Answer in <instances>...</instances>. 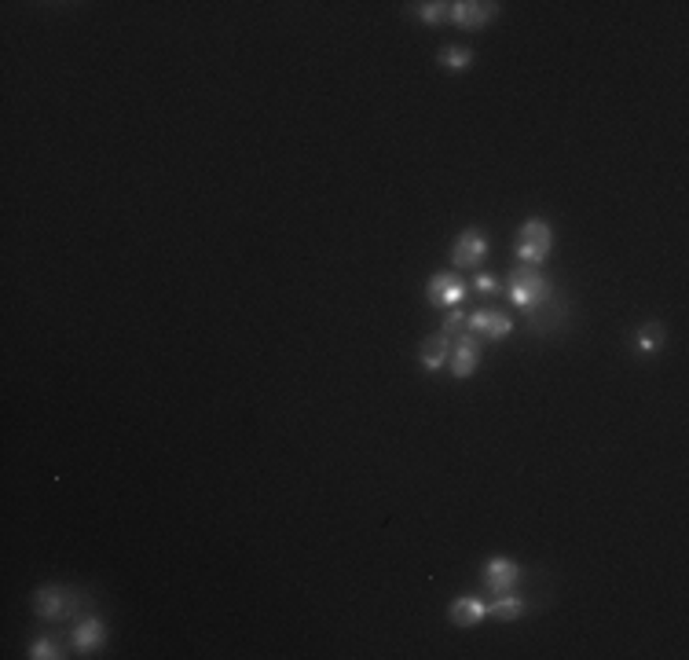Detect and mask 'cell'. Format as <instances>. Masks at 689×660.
<instances>
[{"label": "cell", "instance_id": "obj_1", "mask_svg": "<svg viewBox=\"0 0 689 660\" xmlns=\"http://www.w3.org/2000/svg\"><path fill=\"white\" fill-rule=\"evenodd\" d=\"M89 598L78 591V587H67V583H45L37 594H34V613L41 620H70V616H81V605Z\"/></svg>", "mask_w": 689, "mask_h": 660}, {"label": "cell", "instance_id": "obj_2", "mask_svg": "<svg viewBox=\"0 0 689 660\" xmlns=\"http://www.w3.org/2000/svg\"><path fill=\"white\" fill-rule=\"evenodd\" d=\"M550 254H554V228L547 225V220H539V216L525 220L521 232H517V257H521L528 268H536V265H543Z\"/></svg>", "mask_w": 689, "mask_h": 660}, {"label": "cell", "instance_id": "obj_3", "mask_svg": "<svg viewBox=\"0 0 689 660\" xmlns=\"http://www.w3.org/2000/svg\"><path fill=\"white\" fill-rule=\"evenodd\" d=\"M550 294H554V287H550L536 268H514V272H510V301H514L525 316L536 312Z\"/></svg>", "mask_w": 689, "mask_h": 660}, {"label": "cell", "instance_id": "obj_4", "mask_svg": "<svg viewBox=\"0 0 689 660\" xmlns=\"http://www.w3.org/2000/svg\"><path fill=\"white\" fill-rule=\"evenodd\" d=\"M488 257V236L481 228H466L451 246V265L454 268H481Z\"/></svg>", "mask_w": 689, "mask_h": 660}, {"label": "cell", "instance_id": "obj_5", "mask_svg": "<svg viewBox=\"0 0 689 660\" xmlns=\"http://www.w3.org/2000/svg\"><path fill=\"white\" fill-rule=\"evenodd\" d=\"M521 583V565L514 558H488L485 561V587L499 598V594H514Z\"/></svg>", "mask_w": 689, "mask_h": 660}, {"label": "cell", "instance_id": "obj_6", "mask_svg": "<svg viewBox=\"0 0 689 660\" xmlns=\"http://www.w3.org/2000/svg\"><path fill=\"white\" fill-rule=\"evenodd\" d=\"M425 298H429V305L458 309V305L466 301V283L458 279V276H451V272H440V276H433L425 283Z\"/></svg>", "mask_w": 689, "mask_h": 660}, {"label": "cell", "instance_id": "obj_7", "mask_svg": "<svg viewBox=\"0 0 689 660\" xmlns=\"http://www.w3.org/2000/svg\"><path fill=\"white\" fill-rule=\"evenodd\" d=\"M499 16V5H488V0H458L451 5V19L463 30H481Z\"/></svg>", "mask_w": 689, "mask_h": 660}, {"label": "cell", "instance_id": "obj_8", "mask_svg": "<svg viewBox=\"0 0 689 660\" xmlns=\"http://www.w3.org/2000/svg\"><path fill=\"white\" fill-rule=\"evenodd\" d=\"M447 367L454 378H470L477 367H481V345H477V334H463L454 345H451V356H447Z\"/></svg>", "mask_w": 689, "mask_h": 660}, {"label": "cell", "instance_id": "obj_9", "mask_svg": "<svg viewBox=\"0 0 689 660\" xmlns=\"http://www.w3.org/2000/svg\"><path fill=\"white\" fill-rule=\"evenodd\" d=\"M466 327L474 334H481V338H492V341H506L514 334V320L503 316V312H496V309H481V312L466 316Z\"/></svg>", "mask_w": 689, "mask_h": 660}, {"label": "cell", "instance_id": "obj_10", "mask_svg": "<svg viewBox=\"0 0 689 660\" xmlns=\"http://www.w3.org/2000/svg\"><path fill=\"white\" fill-rule=\"evenodd\" d=\"M447 616H451L454 627H477V623L488 616V602L477 598V594H463V598H454V602H451Z\"/></svg>", "mask_w": 689, "mask_h": 660}, {"label": "cell", "instance_id": "obj_11", "mask_svg": "<svg viewBox=\"0 0 689 660\" xmlns=\"http://www.w3.org/2000/svg\"><path fill=\"white\" fill-rule=\"evenodd\" d=\"M107 642V627L99 616H78V627H74V649L81 656H92L99 645Z\"/></svg>", "mask_w": 689, "mask_h": 660}, {"label": "cell", "instance_id": "obj_12", "mask_svg": "<svg viewBox=\"0 0 689 660\" xmlns=\"http://www.w3.org/2000/svg\"><path fill=\"white\" fill-rule=\"evenodd\" d=\"M554 298V294H550ZM543 301L536 312H528V330H536V334H547V330H558L561 323H565V316H569V305L561 301V305H554V301Z\"/></svg>", "mask_w": 689, "mask_h": 660}, {"label": "cell", "instance_id": "obj_13", "mask_svg": "<svg viewBox=\"0 0 689 660\" xmlns=\"http://www.w3.org/2000/svg\"><path fill=\"white\" fill-rule=\"evenodd\" d=\"M447 356H451V338L436 334V338H425V341H422V352H418L422 371H440V367L447 363Z\"/></svg>", "mask_w": 689, "mask_h": 660}, {"label": "cell", "instance_id": "obj_14", "mask_svg": "<svg viewBox=\"0 0 689 660\" xmlns=\"http://www.w3.org/2000/svg\"><path fill=\"white\" fill-rule=\"evenodd\" d=\"M488 613H492L496 620H521V616L528 613V602H525L521 594H499V598L488 605Z\"/></svg>", "mask_w": 689, "mask_h": 660}, {"label": "cell", "instance_id": "obj_15", "mask_svg": "<svg viewBox=\"0 0 689 660\" xmlns=\"http://www.w3.org/2000/svg\"><path fill=\"white\" fill-rule=\"evenodd\" d=\"M470 63H474V52H470V48H463V45H447V48L440 52V67H444V70H451V74H463V70H470Z\"/></svg>", "mask_w": 689, "mask_h": 660}, {"label": "cell", "instance_id": "obj_16", "mask_svg": "<svg viewBox=\"0 0 689 660\" xmlns=\"http://www.w3.org/2000/svg\"><path fill=\"white\" fill-rule=\"evenodd\" d=\"M660 345H663V327H660V323H645V327H638V334H634V349H638L642 356H652Z\"/></svg>", "mask_w": 689, "mask_h": 660}, {"label": "cell", "instance_id": "obj_17", "mask_svg": "<svg viewBox=\"0 0 689 660\" xmlns=\"http://www.w3.org/2000/svg\"><path fill=\"white\" fill-rule=\"evenodd\" d=\"M411 12H414V19H422V23H429V26L451 19V5H444V0H425V5H414Z\"/></svg>", "mask_w": 689, "mask_h": 660}, {"label": "cell", "instance_id": "obj_18", "mask_svg": "<svg viewBox=\"0 0 689 660\" xmlns=\"http://www.w3.org/2000/svg\"><path fill=\"white\" fill-rule=\"evenodd\" d=\"M30 660H59V656H67L63 649H59V642L56 638H37V642H30V653H26Z\"/></svg>", "mask_w": 689, "mask_h": 660}, {"label": "cell", "instance_id": "obj_19", "mask_svg": "<svg viewBox=\"0 0 689 660\" xmlns=\"http://www.w3.org/2000/svg\"><path fill=\"white\" fill-rule=\"evenodd\" d=\"M463 327H466V312H463V309H447V316H444V323H440V334H444V338H454V334H463Z\"/></svg>", "mask_w": 689, "mask_h": 660}, {"label": "cell", "instance_id": "obj_20", "mask_svg": "<svg viewBox=\"0 0 689 660\" xmlns=\"http://www.w3.org/2000/svg\"><path fill=\"white\" fill-rule=\"evenodd\" d=\"M477 290H481V294H496V290H499V283H496L492 276H485V272H481V276H477Z\"/></svg>", "mask_w": 689, "mask_h": 660}]
</instances>
